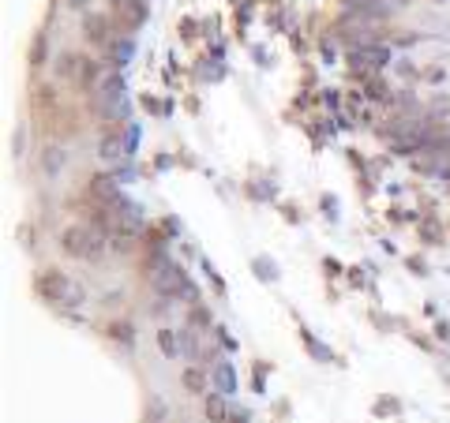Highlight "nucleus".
I'll return each instance as SVG.
<instances>
[{
	"instance_id": "15",
	"label": "nucleus",
	"mask_w": 450,
	"mask_h": 423,
	"mask_svg": "<svg viewBox=\"0 0 450 423\" xmlns=\"http://www.w3.org/2000/svg\"><path fill=\"white\" fill-rule=\"evenodd\" d=\"M188 319H192V322H199V326H207V322H210V315H207V308H192Z\"/></svg>"
},
{
	"instance_id": "10",
	"label": "nucleus",
	"mask_w": 450,
	"mask_h": 423,
	"mask_svg": "<svg viewBox=\"0 0 450 423\" xmlns=\"http://www.w3.org/2000/svg\"><path fill=\"white\" fill-rule=\"evenodd\" d=\"M105 337L116 341V345H136V326L131 322H109L105 326Z\"/></svg>"
},
{
	"instance_id": "5",
	"label": "nucleus",
	"mask_w": 450,
	"mask_h": 423,
	"mask_svg": "<svg viewBox=\"0 0 450 423\" xmlns=\"http://www.w3.org/2000/svg\"><path fill=\"white\" fill-rule=\"evenodd\" d=\"M128 142H131V131H124V128H109L101 135V142H98V157L101 162H121V157L128 154Z\"/></svg>"
},
{
	"instance_id": "8",
	"label": "nucleus",
	"mask_w": 450,
	"mask_h": 423,
	"mask_svg": "<svg viewBox=\"0 0 450 423\" xmlns=\"http://www.w3.org/2000/svg\"><path fill=\"white\" fill-rule=\"evenodd\" d=\"M203 412L210 423H229V405H225V393H207Z\"/></svg>"
},
{
	"instance_id": "3",
	"label": "nucleus",
	"mask_w": 450,
	"mask_h": 423,
	"mask_svg": "<svg viewBox=\"0 0 450 423\" xmlns=\"http://www.w3.org/2000/svg\"><path fill=\"white\" fill-rule=\"evenodd\" d=\"M57 75L72 79V86H79V90H90L98 83V75H101V64L83 57V52H64L60 64H57Z\"/></svg>"
},
{
	"instance_id": "4",
	"label": "nucleus",
	"mask_w": 450,
	"mask_h": 423,
	"mask_svg": "<svg viewBox=\"0 0 450 423\" xmlns=\"http://www.w3.org/2000/svg\"><path fill=\"white\" fill-rule=\"evenodd\" d=\"M124 109V83H121V75H109L101 83V90H98V113L101 116H116Z\"/></svg>"
},
{
	"instance_id": "11",
	"label": "nucleus",
	"mask_w": 450,
	"mask_h": 423,
	"mask_svg": "<svg viewBox=\"0 0 450 423\" xmlns=\"http://www.w3.org/2000/svg\"><path fill=\"white\" fill-rule=\"evenodd\" d=\"M180 382H184V390H188L192 397H195V393H203V397H207V375H203V371H195V367H188V371L180 375Z\"/></svg>"
},
{
	"instance_id": "6",
	"label": "nucleus",
	"mask_w": 450,
	"mask_h": 423,
	"mask_svg": "<svg viewBox=\"0 0 450 423\" xmlns=\"http://www.w3.org/2000/svg\"><path fill=\"white\" fill-rule=\"evenodd\" d=\"M83 30H87V38L94 45H113L116 42V34H113V19H105V16H87V23H83Z\"/></svg>"
},
{
	"instance_id": "2",
	"label": "nucleus",
	"mask_w": 450,
	"mask_h": 423,
	"mask_svg": "<svg viewBox=\"0 0 450 423\" xmlns=\"http://www.w3.org/2000/svg\"><path fill=\"white\" fill-rule=\"evenodd\" d=\"M60 247H64V255H72V259L98 262L101 251H105V240H101V232L90 229V225H68V229L60 232Z\"/></svg>"
},
{
	"instance_id": "16",
	"label": "nucleus",
	"mask_w": 450,
	"mask_h": 423,
	"mask_svg": "<svg viewBox=\"0 0 450 423\" xmlns=\"http://www.w3.org/2000/svg\"><path fill=\"white\" fill-rule=\"evenodd\" d=\"M68 8H75V11H87V8H90V0H68Z\"/></svg>"
},
{
	"instance_id": "7",
	"label": "nucleus",
	"mask_w": 450,
	"mask_h": 423,
	"mask_svg": "<svg viewBox=\"0 0 450 423\" xmlns=\"http://www.w3.org/2000/svg\"><path fill=\"white\" fill-rule=\"evenodd\" d=\"M154 285H158V293L173 296V293H184V288H188V273H184L180 266H162L158 277H154Z\"/></svg>"
},
{
	"instance_id": "14",
	"label": "nucleus",
	"mask_w": 450,
	"mask_h": 423,
	"mask_svg": "<svg viewBox=\"0 0 450 423\" xmlns=\"http://www.w3.org/2000/svg\"><path fill=\"white\" fill-rule=\"evenodd\" d=\"M218 382L225 386V393H233V375H229V367H218Z\"/></svg>"
},
{
	"instance_id": "1",
	"label": "nucleus",
	"mask_w": 450,
	"mask_h": 423,
	"mask_svg": "<svg viewBox=\"0 0 450 423\" xmlns=\"http://www.w3.org/2000/svg\"><path fill=\"white\" fill-rule=\"evenodd\" d=\"M34 288H38V296H45V303H83V288L72 285V277L57 266L38 270Z\"/></svg>"
},
{
	"instance_id": "9",
	"label": "nucleus",
	"mask_w": 450,
	"mask_h": 423,
	"mask_svg": "<svg viewBox=\"0 0 450 423\" xmlns=\"http://www.w3.org/2000/svg\"><path fill=\"white\" fill-rule=\"evenodd\" d=\"M49 57V34H34V42H31V52H26V64H31V72H42V64Z\"/></svg>"
},
{
	"instance_id": "12",
	"label": "nucleus",
	"mask_w": 450,
	"mask_h": 423,
	"mask_svg": "<svg viewBox=\"0 0 450 423\" xmlns=\"http://www.w3.org/2000/svg\"><path fill=\"white\" fill-rule=\"evenodd\" d=\"M42 169H45L49 176H57L60 169H64V150L60 147H45L42 150Z\"/></svg>"
},
{
	"instance_id": "13",
	"label": "nucleus",
	"mask_w": 450,
	"mask_h": 423,
	"mask_svg": "<svg viewBox=\"0 0 450 423\" xmlns=\"http://www.w3.org/2000/svg\"><path fill=\"white\" fill-rule=\"evenodd\" d=\"M158 349H162L165 356H173V352H177V334H173V329H165V326L158 329Z\"/></svg>"
}]
</instances>
